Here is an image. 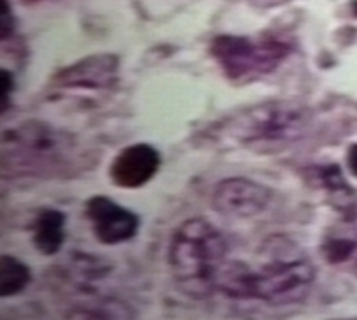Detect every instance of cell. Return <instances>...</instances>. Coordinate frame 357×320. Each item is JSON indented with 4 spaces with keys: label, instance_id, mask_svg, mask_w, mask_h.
<instances>
[{
    "label": "cell",
    "instance_id": "obj_14",
    "mask_svg": "<svg viewBox=\"0 0 357 320\" xmlns=\"http://www.w3.org/2000/svg\"><path fill=\"white\" fill-rule=\"evenodd\" d=\"M309 175H311V179H307L309 184H317L331 194H352L337 165L314 166L309 170Z\"/></svg>",
    "mask_w": 357,
    "mask_h": 320
},
{
    "label": "cell",
    "instance_id": "obj_1",
    "mask_svg": "<svg viewBox=\"0 0 357 320\" xmlns=\"http://www.w3.org/2000/svg\"><path fill=\"white\" fill-rule=\"evenodd\" d=\"M79 156V145L72 134L47 122H22L2 134L4 177H56L70 174Z\"/></svg>",
    "mask_w": 357,
    "mask_h": 320
},
{
    "label": "cell",
    "instance_id": "obj_6",
    "mask_svg": "<svg viewBox=\"0 0 357 320\" xmlns=\"http://www.w3.org/2000/svg\"><path fill=\"white\" fill-rule=\"evenodd\" d=\"M272 190L247 177L223 179L213 190L211 206L229 219H252L261 215L272 203Z\"/></svg>",
    "mask_w": 357,
    "mask_h": 320
},
{
    "label": "cell",
    "instance_id": "obj_4",
    "mask_svg": "<svg viewBox=\"0 0 357 320\" xmlns=\"http://www.w3.org/2000/svg\"><path fill=\"white\" fill-rule=\"evenodd\" d=\"M311 124V110L296 101H270L234 115L223 126L229 138L243 145L288 143L302 138Z\"/></svg>",
    "mask_w": 357,
    "mask_h": 320
},
{
    "label": "cell",
    "instance_id": "obj_2",
    "mask_svg": "<svg viewBox=\"0 0 357 320\" xmlns=\"http://www.w3.org/2000/svg\"><path fill=\"white\" fill-rule=\"evenodd\" d=\"M227 260V242L206 219H190L175 229L168 265L183 293L206 299L216 292V274Z\"/></svg>",
    "mask_w": 357,
    "mask_h": 320
},
{
    "label": "cell",
    "instance_id": "obj_19",
    "mask_svg": "<svg viewBox=\"0 0 357 320\" xmlns=\"http://www.w3.org/2000/svg\"><path fill=\"white\" fill-rule=\"evenodd\" d=\"M24 4H36V2H41V0H20Z\"/></svg>",
    "mask_w": 357,
    "mask_h": 320
},
{
    "label": "cell",
    "instance_id": "obj_11",
    "mask_svg": "<svg viewBox=\"0 0 357 320\" xmlns=\"http://www.w3.org/2000/svg\"><path fill=\"white\" fill-rule=\"evenodd\" d=\"M65 222L66 217L61 211L50 208L38 211L33 224V243L38 252L43 256H54L61 251L65 242Z\"/></svg>",
    "mask_w": 357,
    "mask_h": 320
},
{
    "label": "cell",
    "instance_id": "obj_3",
    "mask_svg": "<svg viewBox=\"0 0 357 320\" xmlns=\"http://www.w3.org/2000/svg\"><path fill=\"white\" fill-rule=\"evenodd\" d=\"M252 296L272 306L298 304L311 293L317 268L311 258L288 236L264 240L257 252Z\"/></svg>",
    "mask_w": 357,
    "mask_h": 320
},
{
    "label": "cell",
    "instance_id": "obj_5",
    "mask_svg": "<svg viewBox=\"0 0 357 320\" xmlns=\"http://www.w3.org/2000/svg\"><path fill=\"white\" fill-rule=\"evenodd\" d=\"M229 81H250L273 72L291 52V43L279 36H216L209 47Z\"/></svg>",
    "mask_w": 357,
    "mask_h": 320
},
{
    "label": "cell",
    "instance_id": "obj_7",
    "mask_svg": "<svg viewBox=\"0 0 357 320\" xmlns=\"http://www.w3.org/2000/svg\"><path fill=\"white\" fill-rule=\"evenodd\" d=\"M86 217L93 226L97 240L104 245L129 242L139 229V217L106 195H95L88 201Z\"/></svg>",
    "mask_w": 357,
    "mask_h": 320
},
{
    "label": "cell",
    "instance_id": "obj_20",
    "mask_svg": "<svg viewBox=\"0 0 357 320\" xmlns=\"http://www.w3.org/2000/svg\"><path fill=\"white\" fill-rule=\"evenodd\" d=\"M354 274L357 276V258H356V261H354Z\"/></svg>",
    "mask_w": 357,
    "mask_h": 320
},
{
    "label": "cell",
    "instance_id": "obj_13",
    "mask_svg": "<svg viewBox=\"0 0 357 320\" xmlns=\"http://www.w3.org/2000/svg\"><path fill=\"white\" fill-rule=\"evenodd\" d=\"M31 279H33L31 268L22 263L18 258L9 254L0 258V297L2 299L24 292Z\"/></svg>",
    "mask_w": 357,
    "mask_h": 320
},
{
    "label": "cell",
    "instance_id": "obj_18",
    "mask_svg": "<svg viewBox=\"0 0 357 320\" xmlns=\"http://www.w3.org/2000/svg\"><path fill=\"white\" fill-rule=\"evenodd\" d=\"M252 6L261 9H270V8H279V6L286 4L289 0H248Z\"/></svg>",
    "mask_w": 357,
    "mask_h": 320
},
{
    "label": "cell",
    "instance_id": "obj_17",
    "mask_svg": "<svg viewBox=\"0 0 357 320\" xmlns=\"http://www.w3.org/2000/svg\"><path fill=\"white\" fill-rule=\"evenodd\" d=\"M347 168L357 177V143H352L347 150Z\"/></svg>",
    "mask_w": 357,
    "mask_h": 320
},
{
    "label": "cell",
    "instance_id": "obj_12",
    "mask_svg": "<svg viewBox=\"0 0 357 320\" xmlns=\"http://www.w3.org/2000/svg\"><path fill=\"white\" fill-rule=\"evenodd\" d=\"M254 268L243 261H223L216 274V292L231 299H254L252 296Z\"/></svg>",
    "mask_w": 357,
    "mask_h": 320
},
{
    "label": "cell",
    "instance_id": "obj_16",
    "mask_svg": "<svg viewBox=\"0 0 357 320\" xmlns=\"http://www.w3.org/2000/svg\"><path fill=\"white\" fill-rule=\"evenodd\" d=\"M2 82H4V111L8 110V104H9V97H11V88H13V82H15V79H13V75L9 73V70H2Z\"/></svg>",
    "mask_w": 357,
    "mask_h": 320
},
{
    "label": "cell",
    "instance_id": "obj_8",
    "mask_svg": "<svg viewBox=\"0 0 357 320\" xmlns=\"http://www.w3.org/2000/svg\"><path fill=\"white\" fill-rule=\"evenodd\" d=\"M161 166V156L158 149L149 143H134L118 152L109 166V177L118 188L145 187L151 182Z\"/></svg>",
    "mask_w": 357,
    "mask_h": 320
},
{
    "label": "cell",
    "instance_id": "obj_10",
    "mask_svg": "<svg viewBox=\"0 0 357 320\" xmlns=\"http://www.w3.org/2000/svg\"><path fill=\"white\" fill-rule=\"evenodd\" d=\"M357 249V201L347 204L340 220L327 229L321 254L329 263H343Z\"/></svg>",
    "mask_w": 357,
    "mask_h": 320
},
{
    "label": "cell",
    "instance_id": "obj_15",
    "mask_svg": "<svg viewBox=\"0 0 357 320\" xmlns=\"http://www.w3.org/2000/svg\"><path fill=\"white\" fill-rule=\"evenodd\" d=\"M15 34V18L11 15L9 2L4 0V11H2V22H0V38L2 41H8Z\"/></svg>",
    "mask_w": 357,
    "mask_h": 320
},
{
    "label": "cell",
    "instance_id": "obj_9",
    "mask_svg": "<svg viewBox=\"0 0 357 320\" xmlns=\"http://www.w3.org/2000/svg\"><path fill=\"white\" fill-rule=\"evenodd\" d=\"M118 81V57L113 54H95L66 66L56 73L57 88L106 89Z\"/></svg>",
    "mask_w": 357,
    "mask_h": 320
}]
</instances>
